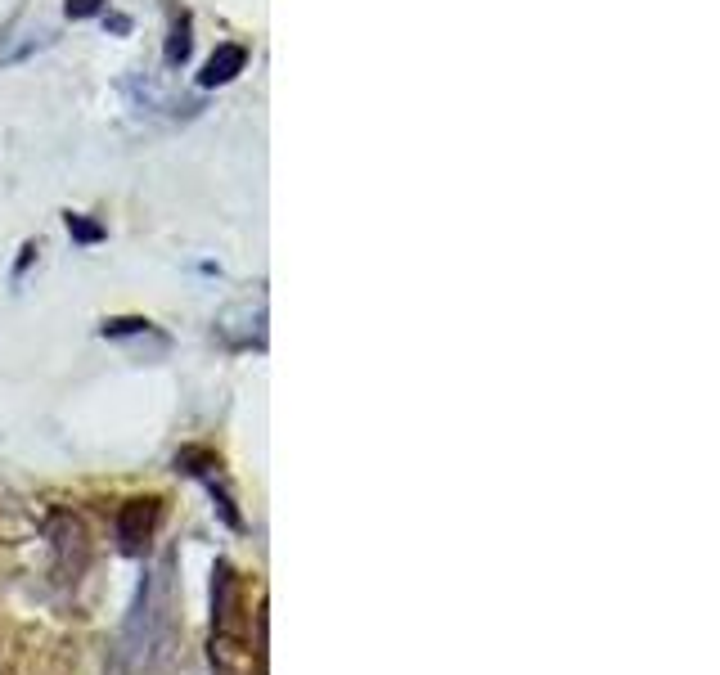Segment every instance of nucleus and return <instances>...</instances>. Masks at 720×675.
I'll return each mask as SVG.
<instances>
[{"label":"nucleus","instance_id":"nucleus-2","mask_svg":"<svg viewBox=\"0 0 720 675\" xmlns=\"http://www.w3.org/2000/svg\"><path fill=\"white\" fill-rule=\"evenodd\" d=\"M189 59V14L171 9V41H167V68H180Z\"/></svg>","mask_w":720,"mask_h":675},{"label":"nucleus","instance_id":"nucleus-6","mask_svg":"<svg viewBox=\"0 0 720 675\" xmlns=\"http://www.w3.org/2000/svg\"><path fill=\"white\" fill-rule=\"evenodd\" d=\"M32 257H36V243H27V248H23V257H18V275H23V270L32 266Z\"/></svg>","mask_w":720,"mask_h":675},{"label":"nucleus","instance_id":"nucleus-1","mask_svg":"<svg viewBox=\"0 0 720 675\" xmlns=\"http://www.w3.org/2000/svg\"><path fill=\"white\" fill-rule=\"evenodd\" d=\"M243 63H248V50L243 45H216V54L203 63V72H198V86H225V81H234L243 72Z\"/></svg>","mask_w":720,"mask_h":675},{"label":"nucleus","instance_id":"nucleus-3","mask_svg":"<svg viewBox=\"0 0 720 675\" xmlns=\"http://www.w3.org/2000/svg\"><path fill=\"white\" fill-rule=\"evenodd\" d=\"M68 234L77 243H99L104 239V225L90 221V216H81V212H68Z\"/></svg>","mask_w":720,"mask_h":675},{"label":"nucleus","instance_id":"nucleus-5","mask_svg":"<svg viewBox=\"0 0 720 675\" xmlns=\"http://www.w3.org/2000/svg\"><path fill=\"white\" fill-rule=\"evenodd\" d=\"M104 9V0H68V18H90Z\"/></svg>","mask_w":720,"mask_h":675},{"label":"nucleus","instance_id":"nucleus-4","mask_svg":"<svg viewBox=\"0 0 720 675\" xmlns=\"http://www.w3.org/2000/svg\"><path fill=\"white\" fill-rule=\"evenodd\" d=\"M140 329H149V320H113L104 324V338H122V333H140Z\"/></svg>","mask_w":720,"mask_h":675}]
</instances>
